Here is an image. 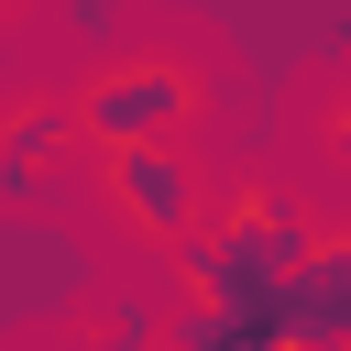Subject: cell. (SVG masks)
Masks as SVG:
<instances>
[{"label": "cell", "mask_w": 351, "mask_h": 351, "mask_svg": "<svg viewBox=\"0 0 351 351\" xmlns=\"http://www.w3.org/2000/svg\"><path fill=\"white\" fill-rule=\"evenodd\" d=\"M307 241H318V219H307L285 186H219L208 230L176 252V285H186V307H219V318L274 329V318H285V285H296V263H307Z\"/></svg>", "instance_id": "obj_1"}, {"label": "cell", "mask_w": 351, "mask_h": 351, "mask_svg": "<svg viewBox=\"0 0 351 351\" xmlns=\"http://www.w3.org/2000/svg\"><path fill=\"white\" fill-rule=\"evenodd\" d=\"M208 110H219V77H208L186 44H121V55H99L88 88H77L88 154H110V143H186Z\"/></svg>", "instance_id": "obj_2"}, {"label": "cell", "mask_w": 351, "mask_h": 351, "mask_svg": "<svg viewBox=\"0 0 351 351\" xmlns=\"http://www.w3.org/2000/svg\"><path fill=\"white\" fill-rule=\"evenodd\" d=\"M88 197L110 208V230L132 252H186L219 208L197 143H110V154H88Z\"/></svg>", "instance_id": "obj_3"}, {"label": "cell", "mask_w": 351, "mask_h": 351, "mask_svg": "<svg viewBox=\"0 0 351 351\" xmlns=\"http://www.w3.org/2000/svg\"><path fill=\"white\" fill-rule=\"evenodd\" d=\"M55 176H88V132H77V88H33L0 110V186L33 197Z\"/></svg>", "instance_id": "obj_4"}, {"label": "cell", "mask_w": 351, "mask_h": 351, "mask_svg": "<svg viewBox=\"0 0 351 351\" xmlns=\"http://www.w3.org/2000/svg\"><path fill=\"white\" fill-rule=\"evenodd\" d=\"M307 165L351 186V66H340V77H318V99H307Z\"/></svg>", "instance_id": "obj_5"}, {"label": "cell", "mask_w": 351, "mask_h": 351, "mask_svg": "<svg viewBox=\"0 0 351 351\" xmlns=\"http://www.w3.org/2000/svg\"><path fill=\"white\" fill-rule=\"evenodd\" d=\"M165 351H296L285 329H252V318H219V307H176L165 318Z\"/></svg>", "instance_id": "obj_6"}, {"label": "cell", "mask_w": 351, "mask_h": 351, "mask_svg": "<svg viewBox=\"0 0 351 351\" xmlns=\"http://www.w3.org/2000/svg\"><path fill=\"white\" fill-rule=\"evenodd\" d=\"M66 351H165V318H154V307H99Z\"/></svg>", "instance_id": "obj_7"}, {"label": "cell", "mask_w": 351, "mask_h": 351, "mask_svg": "<svg viewBox=\"0 0 351 351\" xmlns=\"http://www.w3.org/2000/svg\"><path fill=\"white\" fill-rule=\"evenodd\" d=\"M44 11H55V22H77V33H99V22H110V0H44Z\"/></svg>", "instance_id": "obj_8"}, {"label": "cell", "mask_w": 351, "mask_h": 351, "mask_svg": "<svg viewBox=\"0 0 351 351\" xmlns=\"http://www.w3.org/2000/svg\"><path fill=\"white\" fill-rule=\"evenodd\" d=\"M11 11H22V0H0V22H11Z\"/></svg>", "instance_id": "obj_9"}]
</instances>
